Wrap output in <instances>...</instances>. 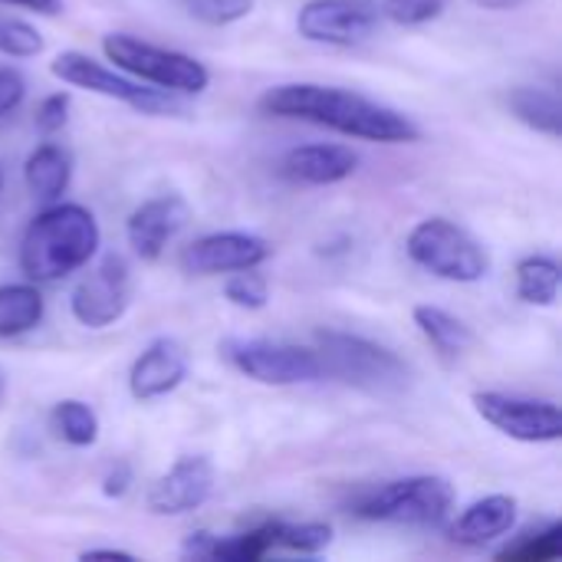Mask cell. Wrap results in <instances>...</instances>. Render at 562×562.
<instances>
[{
	"label": "cell",
	"mask_w": 562,
	"mask_h": 562,
	"mask_svg": "<svg viewBox=\"0 0 562 562\" xmlns=\"http://www.w3.org/2000/svg\"><path fill=\"white\" fill-rule=\"evenodd\" d=\"M260 109L277 119H303L362 142L408 145L422 138V128L405 112L339 86L283 82L260 95Z\"/></svg>",
	"instance_id": "1"
},
{
	"label": "cell",
	"mask_w": 562,
	"mask_h": 562,
	"mask_svg": "<svg viewBox=\"0 0 562 562\" xmlns=\"http://www.w3.org/2000/svg\"><path fill=\"white\" fill-rule=\"evenodd\" d=\"M99 224L82 204H49L20 240V270L33 283H53L82 270L99 250Z\"/></svg>",
	"instance_id": "2"
},
{
	"label": "cell",
	"mask_w": 562,
	"mask_h": 562,
	"mask_svg": "<svg viewBox=\"0 0 562 562\" xmlns=\"http://www.w3.org/2000/svg\"><path fill=\"white\" fill-rule=\"evenodd\" d=\"M316 359L323 375H333L369 395H398L412 379V369L389 346L352 333H316Z\"/></svg>",
	"instance_id": "3"
},
{
	"label": "cell",
	"mask_w": 562,
	"mask_h": 562,
	"mask_svg": "<svg viewBox=\"0 0 562 562\" xmlns=\"http://www.w3.org/2000/svg\"><path fill=\"white\" fill-rule=\"evenodd\" d=\"M408 257L438 280L481 283L491 273L487 247L448 217H425L405 240Z\"/></svg>",
	"instance_id": "4"
},
{
	"label": "cell",
	"mask_w": 562,
	"mask_h": 562,
	"mask_svg": "<svg viewBox=\"0 0 562 562\" xmlns=\"http://www.w3.org/2000/svg\"><path fill=\"white\" fill-rule=\"evenodd\" d=\"M102 53L109 63H115L119 72L168 89V92H181V95H198L207 89L211 72L204 63H198L188 53L178 49H165L155 43H145L132 33H109L102 36Z\"/></svg>",
	"instance_id": "5"
},
{
	"label": "cell",
	"mask_w": 562,
	"mask_h": 562,
	"mask_svg": "<svg viewBox=\"0 0 562 562\" xmlns=\"http://www.w3.org/2000/svg\"><path fill=\"white\" fill-rule=\"evenodd\" d=\"M458 504V494L448 477L438 474H415L392 481L369 494L359 504L362 520H379V524H402V527H441L448 524L451 510Z\"/></svg>",
	"instance_id": "6"
},
{
	"label": "cell",
	"mask_w": 562,
	"mask_h": 562,
	"mask_svg": "<svg viewBox=\"0 0 562 562\" xmlns=\"http://www.w3.org/2000/svg\"><path fill=\"white\" fill-rule=\"evenodd\" d=\"M49 72L72 86V89H89L109 99H119L125 105H132L142 115H168V112H181V105L175 102V92L168 89H148L145 82L119 72L115 66L95 63L92 56L79 53V49H66L49 63Z\"/></svg>",
	"instance_id": "7"
},
{
	"label": "cell",
	"mask_w": 562,
	"mask_h": 562,
	"mask_svg": "<svg viewBox=\"0 0 562 562\" xmlns=\"http://www.w3.org/2000/svg\"><path fill=\"white\" fill-rule=\"evenodd\" d=\"M221 352L240 375L260 385L286 389V385H306L323 379L316 349L277 342V339H227Z\"/></svg>",
	"instance_id": "8"
},
{
	"label": "cell",
	"mask_w": 562,
	"mask_h": 562,
	"mask_svg": "<svg viewBox=\"0 0 562 562\" xmlns=\"http://www.w3.org/2000/svg\"><path fill=\"white\" fill-rule=\"evenodd\" d=\"M471 402L491 428L520 445H553L562 438V415L557 402L520 398L507 392H474Z\"/></svg>",
	"instance_id": "9"
},
{
	"label": "cell",
	"mask_w": 562,
	"mask_h": 562,
	"mask_svg": "<svg viewBox=\"0 0 562 562\" xmlns=\"http://www.w3.org/2000/svg\"><path fill=\"white\" fill-rule=\"evenodd\" d=\"M128 303H132V270L119 254H105L99 267L89 277H82L69 296L72 319L86 329H105L119 323Z\"/></svg>",
	"instance_id": "10"
},
{
	"label": "cell",
	"mask_w": 562,
	"mask_h": 562,
	"mask_svg": "<svg viewBox=\"0 0 562 562\" xmlns=\"http://www.w3.org/2000/svg\"><path fill=\"white\" fill-rule=\"evenodd\" d=\"M375 0H310L296 16V33L310 43L356 46L379 30Z\"/></svg>",
	"instance_id": "11"
},
{
	"label": "cell",
	"mask_w": 562,
	"mask_h": 562,
	"mask_svg": "<svg viewBox=\"0 0 562 562\" xmlns=\"http://www.w3.org/2000/svg\"><path fill=\"white\" fill-rule=\"evenodd\" d=\"M214 494V464L204 454H181L145 494L155 517H181L204 507Z\"/></svg>",
	"instance_id": "12"
},
{
	"label": "cell",
	"mask_w": 562,
	"mask_h": 562,
	"mask_svg": "<svg viewBox=\"0 0 562 562\" xmlns=\"http://www.w3.org/2000/svg\"><path fill=\"white\" fill-rule=\"evenodd\" d=\"M270 257V244L247 231H217L198 237L181 254V267L194 277H214V273H234L260 267Z\"/></svg>",
	"instance_id": "13"
},
{
	"label": "cell",
	"mask_w": 562,
	"mask_h": 562,
	"mask_svg": "<svg viewBox=\"0 0 562 562\" xmlns=\"http://www.w3.org/2000/svg\"><path fill=\"white\" fill-rule=\"evenodd\" d=\"M188 221H191V207L181 194L148 198L145 204H138L128 214V224H125V237H128L132 254L138 260L155 263L165 254V247L184 231Z\"/></svg>",
	"instance_id": "14"
},
{
	"label": "cell",
	"mask_w": 562,
	"mask_h": 562,
	"mask_svg": "<svg viewBox=\"0 0 562 562\" xmlns=\"http://www.w3.org/2000/svg\"><path fill=\"white\" fill-rule=\"evenodd\" d=\"M188 379V352L178 339H155L128 372V392L138 402H155L171 395Z\"/></svg>",
	"instance_id": "15"
},
{
	"label": "cell",
	"mask_w": 562,
	"mask_h": 562,
	"mask_svg": "<svg viewBox=\"0 0 562 562\" xmlns=\"http://www.w3.org/2000/svg\"><path fill=\"white\" fill-rule=\"evenodd\" d=\"M517 527V497L510 494H487L474 504H468L458 520L448 527L451 543L468 547V550H481L501 537H507Z\"/></svg>",
	"instance_id": "16"
},
{
	"label": "cell",
	"mask_w": 562,
	"mask_h": 562,
	"mask_svg": "<svg viewBox=\"0 0 562 562\" xmlns=\"http://www.w3.org/2000/svg\"><path fill=\"white\" fill-rule=\"evenodd\" d=\"M283 175L290 181L300 184H313V188H326V184H339L346 178L356 175L359 168V155L346 145H329V142H316V145H300L290 148L283 155Z\"/></svg>",
	"instance_id": "17"
},
{
	"label": "cell",
	"mask_w": 562,
	"mask_h": 562,
	"mask_svg": "<svg viewBox=\"0 0 562 562\" xmlns=\"http://www.w3.org/2000/svg\"><path fill=\"white\" fill-rule=\"evenodd\" d=\"M72 178V158L63 145H40L30 151L26 165H23V181L30 188V194L43 204H53L66 194Z\"/></svg>",
	"instance_id": "18"
},
{
	"label": "cell",
	"mask_w": 562,
	"mask_h": 562,
	"mask_svg": "<svg viewBox=\"0 0 562 562\" xmlns=\"http://www.w3.org/2000/svg\"><path fill=\"white\" fill-rule=\"evenodd\" d=\"M412 316H415V326L422 329V336H425L441 356H448V359H458V356H464V352L474 346L471 326H468L464 319H458L454 313L441 310V306L425 303V306H415Z\"/></svg>",
	"instance_id": "19"
},
{
	"label": "cell",
	"mask_w": 562,
	"mask_h": 562,
	"mask_svg": "<svg viewBox=\"0 0 562 562\" xmlns=\"http://www.w3.org/2000/svg\"><path fill=\"white\" fill-rule=\"evenodd\" d=\"M510 112L533 132L560 138L562 135V102L553 89H540V86H517L507 95Z\"/></svg>",
	"instance_id": "20"
},
{
	"label": "cell",
	"mask_w": 562,
	"mask_h": 562,
	"mask_svg": "<svg viewBox=\"0 0 562 562\" xmlns=\"http://www.w3.org/2000/svg\"><path fill=\"white\" fill-rule=\"evenodd\" d=\"M46 303L33 283L0 286V339H16L43 323Z\"/></svg>",
	"instance_id": "21"
},
{
	"label": "cell",
	"mask_w": 562,
	"mask_h": 562,
	"mask_svg": "<svg viewBox=\"0 0 562 562\" xmlns=\"http://www.w3.org/2000/svg\"><path fill=\"white\" fill-rule=\"evenodd\" d=\"M560 283V263L547 254H533V257H524L517 263V296L527 306H557Z\"/></svg>",
	"instance_id": "22"
},
{
	"label": "cell",
	"mask_w": 562,
	"mask_h": 562,
	"mask_svg": "<svg viewBox=\"0 0 562 562\" xmlns=\"http://www.w3.org/2000/svg\"><path fill=\"white\" fill-rule=\"evenodd\" d=\"M49 428L69 448H92L99 441V415L79 398L59 402L49 412Z\"/></svg>",
	"instance_id": "23"
},
{
	"label": "cell",
	"mask_w": 562,
	"mask_h": 562,
	"mask_svg": "<svg viewBox=\"0 0 562 562\" xmlns=\"http://www.w3.org/2000/svg\"><path fill=\"white\" fill-rule=\"evenodd\" d=\"M277 550V520H267L247 533H237V537H214V547H211V557L207 560H227V562H257L263 560L267 553Z\"/></svg>",
	"instance_id": "24"
},
{
	"label": "cell",
	"mask_w": 562,
	"mask_h": 562,
	"mask_svg": "<svg viewBox=\"0 0 562 562\" xmlns=\"http://www.w3.org/2000/svg\"><path fill=\"white\" fill-rule=\"evenodd\" d=\"M224 296H227V303L237 306V310L260 313V310H267V303H270V283H267V277L257 273V267H250V270H234V273L224 280Z\"/></svg>",
	"instance_id": "25"
},
{
	"label": "cell",
	"mask_w": 562,
	"mask_h": 562,
	"mask_svg": "<svg viewBox=\"0 0 562 562\" xmlns=\"http://www.w3.org/2000/svg\"><path fill=\"white\" fill-rule=\"evenodd\" d=\"M333 543V527L329 524H280L277 520V550L290 553H323Z\"/></svg>",
	"instance_id": "26"
},
{
	"label": "cell",
	"mask_w": 562,
	"mask_h": 562,
	"mask_svg": "<svg viewBox=\"0 0 562 562\" xmlns=\"http://www.w3.org/2000/svg\"><path fill=\"white\" fill-rule=\"evenodd\" d=\"M560 553H562V527L553 520V524H547L543 530L527 533L517 547H507V550L501 553V560L547 562V560H557Z\"/></svg>",
	"instance_id": "27"
},
{
	"label": "cell",
	"mask_w": 562,
	"mask_h": 562,
	"mask_svg": "<svg viewBox=\"0 0 562 562\" xmlns=\"http://www.w3.org/2000/svg\"><path fill=\"white\" fill-rule=\"evenodd\" d=\"M43 33L23 20H0V53L13 59H30L43 53Z\"/></svg>",
	"instance_id": "28"
},
{
	"label": "cell",
	"mask_w": 562,
	"mask_h": 562,
	"mask_svg": "<svg viewBox=\"0 0 562 562\" xmlns=\"http://www.w3.org/2000/svg\"><path fill=\"white\" fill-rule=\"evenodd\" d=\"M257 0H188V13L207 26H231L254 13Z\"/></svg>",
	"instance_id": "29"
},
{
	"label": "cell",
	"mask_w": 562,
	"mask_h": 562,
	"mask_svg": "<svg viewBox=\"0 0 562 562\" xmlns=\"http://www.w3.org/2000/svg\"><path fill=\"white\" fill-rule=\"evenodd\" d=\"M451 0H385L382 16H389L398 26H422L438 20L448 10Z\"/></svg>",
	"instance_id": "30"
},
{
	"label": "cell",
	"mask_w": 562,
	"mask_h": 562,
	"mask_svg": "<svg viewBox=\"0 0 562 562\" xmlns=\"http://www.w3.org/2000/svg\"><path fill=\"white\" fill-rule=\"evenodd\" d=\"M69 105H72V95L69 92H53L46 95L36 112H33V125L40 135H56L66 122H69Z\"/></svg>",
	"instance_id": "31"
},
{
	"label": "cell",
	"mask_w": 562,
	"mask_h": 562,
	"mask_svg": "<svg viewBox=\"0 0 562 562\" xmlns=\"http://www.w3.org/2000/svg\"><path fill=\"white\" fill-rule=\"evenodd\" d=\"M23 95H26V79L10 66H0V119L16 112Z\"/></svg>",
	"instance_id": "32"
},
{
	"label": "cell",
	"mask_w": 562,
	"mask_h": 562,
	"mask_svg": "<svg viewBox=\"0 0 562 562\" xmlns=\"http://www.w3.org/2000/svg\"><path fill=\"white\" fill-rule=\"evenodd\" d=\"M128 487H132V468H128L125 461H119V464L109 468V474L102 477V494H105L109 501H119V497L128 494Z\"/></svg>",
	"instance_id": "33"
},
{
	"label": "cell",
	"mask_w": 562,
	"mask_h": 562,
	"mask_svg": "<svg viewBox=\"0 0 562 562\" xmlns=\"http://www.w3.org/2000/svg\"><path fill=\"white\" fill-rule=\"evenodd\" d=\"M211 547H214V537L211 533H191L188 540H184V557H194V560H207L211 557Z\"/></svg>",
	"instance_id": "34"
},
{
	"label": "cell",
	"mask_w": 562,
	"mask_h": 562,
	"mask_svg": "<svg viewBox=\"0 0 562 562\" xmlns=\"http://www.w3.org/2000/svg\"><path fill=\"white\" fill-rule=\"evenodd\" d=\"M0 3H20V7H30L36 13H56L59 10V0H0Z\"/></svg>",
	"instance_id": "35"
},
{
	"label": "cell",
	"mask_w": 562,
	"mask_h": 562,
	"mask_svg": "<svg viewBox=\"0 0 562 562\" xmlns=\"http://www.w3.org/2000/svg\"><path fill=\"white\" fill-rule=\"evenodd\" d=\"M79 560H132V553H125V550H86V553H79Z\"/></svg>",
	"instance_id": "36"
},
{
	"label": "cell",
	"mask_w": 562,
	"mask_h": 562,
	"mask_svg": "<svg viewBox=\"0 0 562 562\" xmlns=\"http://www.w3.org/2000/svg\"><path fill=\"white\" fill-rule=\"evenodd\" d=\"M474 7H484V10H517L530 0H471Z\"/></svg>",
	"instance_id": "37"
},
{
	"label": "cell",
	"mask_w": 562,
	"mask_h": 562,
	"mask_svg": "<svg viewBox=\"0 0 562 562\" xmlns=\"http://www.w3.org/2000/svg\"><path fill=\"white\" fill-rule=\"evenodd\" d=\"M3 392H7V375H3V369H0V398H3Z\"/></svg>",
	"instance_id": "38"
},
{
	"label": "cell",
	"mask_w": 562,
	"mask_h": 562,
	"mask_svg": "<svg viewBox=\"0 0 562 562\" xmlns=\"http://www.w3.org/2000/svg\"><path fill=\"white\" fill-rule=\"evenodd\" d=\"M0 188H3V171H0Z\"/></svg>",
	"instance_id": "39"
}]
</instances>
